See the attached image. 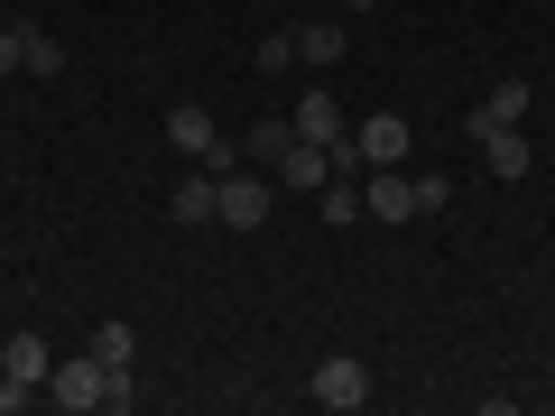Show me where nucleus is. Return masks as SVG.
I'll return each instance as SVG.
<instances>
[{
  "label": "nucleus",
  "instance_id": "12",
  "mask_svg": "<svg viewBox=\"0 0 555 416\" xmlns=\"http://www.w3.org/2000/svg\"><path fill=\"white\" fill-rule=\"evenodd\" d=\"M343 56V20H306L297 28V65H334Z\"/></svg>",
  "mask_w": 555,
  "mask_h": 416
},
{
  "label": "nucleus",
  "instance_id": "11",
  "mask_svg": "<svg viewBox=\"0 0 555 416\" xmlns=\"http://www.w3.org/2000/svg\"><path fill=\"white\" fill-rule=\"evenodd\" d=\"M20 75H65V47L47 28H28V20H20Z\"/></svg>",
  "mask_w": 555,
  "mask_h": 416
},
{
  "label": "nucleus",
  "instance_id": "18",
  "mask_svg": "<svg viewBox=\"0 0 555 416\" xmlns=\"http://www.w3.org/2000/svg\"><path fill=\"white\" fill-rule=\"evenodd\" d=\"M444 204H454V177H436V167H426V177H416V213H444Z\"/></svg>",
  "mask_w": 555,
  "mask_h": 416
},
{
  "label": "nucleus",
  "instance_id": "20",
  "mask_svg": "<svg viewBox=\"0 0 555 416\" xmlns=\"http://www.w3.org/2000/svg\"><path fill=\"white\" fill-rule=\"evenodd\" d=\"M343 10H352V20H361V10H379V0H343Z\"/></svg>",
  "mask_w": 555,
  "mask_h": 416
},
{
  "label": "nucleus",
  "instance_id": "17",
  "mask_svg": "<svg viewBox=\"0 0 555 416\" xmlns=\"http://www.w3.org/2000/svg\"><path fill=\"white\" fill-rule=\"evenodd\" d=\"M361 213V195H352V177H324V222H352Z\"/></svg>",
  "mask_w": 555,
  "mask_h": 416
},
{
  "label": "nucleus",
  "instance_id": "13",
  "mask_svg": "<svg viewBox=\"0 0 555 416\" xmlns=\"http://www.w3.org/2000/svg\"><path fill=\"white\" fill-rule=\"evenodd\" d=\"M167 213H177V222H214V177H177Z\"/></svg>",
  "mask_w": 555,
  "mask_h": 416
},
{
  "label": "nucleus",
  "instance_id": "19",
  "mask_svg": "<svg viewBox=\"0 0 555 416\" xmlns=\"http://www.w3.org/2000/svg\"><path fill=\"white\" fill-rule=\"evenodd\" d=\"M0 75H20V20H0Z\"/></svg>",
  "mask_w": 555,
  "mask_h": 416
},
{
  "label": "nucleus",
  "instance_id": "14",
  "mask_svg": "<svg viewBox=\"0 0 555 416\" xmlns=\"http://www.w3.org/2000/svg\"><path fill=\"white\" fill-rule=\"evenodd\" d=\"M287 139H297V120H259V130L241 139V158H250V167H278V148H287Z\"/></svg>",
  "mask_w": 555,
  "mask_h": 416
},
{
  "label": "nucleus",
  "instance_id": "10",
  "mask_svg": "<svg viewBox=\"0 0 555 416\" xmlns=\"http://www.w3.org/2000/svg\"><path fill=\"white\" fill-rule=\"evenodd\" d=\"M343 130H352V120H343L334 93H297V139H324V148H334Z\"/></svg>",
  "mask_w": 555,
  "mask_h": 416
},
{
  "label": "nucleus",
  "instance_id": "5",
  "mask_svg": "<svg viewBox=\"0 0 555 416\" xmlns=\"http://www.w3.org/2000/svg\"><path fill=\"white\" fill-rule=\"evenodd\" d=\"M361 213H371V222H416V177H408V167H371Z\"/></svg>",
  "mask_w": 555,
  "mask_h": 416
},
{
  "label": "nucleus",
  "instance_id": "2",
  "mask_svg": "<svg viewBox=\"0 0 555 416\" xmlns=\"http://www.w3.org/2000/svg\"><path fill=\"white\" fill-rule=\"evenodd\" d=\"M214 222L222 232H259L269 222V177L259 167H222L214 177Z\"/></svg>",
  "mask_w": 555,
  "mask_h": 416
},
{
  "label": "nucleus",
  "instance_id": "3",
  "mask_svg": "<svg viewBox=\"0 0 555 416\" xmlns=\"http://www.w3.org/2000/svg\"><path fill=\"white\" fill-rule=\"evenodd\" d=\"M306 398H315L324 416H352V407H371V370H361L352 352H334V361H315V379H306Z\"/></svg>",
  "mask_w": 555,
  "mask_h": 416
},
{
  "label": "nucleus",
  "instance_id": "9",
  "mask_svg": "<svg viewBox=\"0 0 555 416\" xmlns=\"http://www.w3.org/2000/svg\"><path fill=\"white\" fill-rule=\"evenodd\" d=\"M518 120H528V83H500V93H481V102H473V139L518 130Z\"/></svg>",
  "mask_w": 555,
  "mask_h": 416
},
{
  "label": "nucleus",
  "instance_id": "8",
  "mask_svg": "<svg viewBox=\"0 0 555 416\" xmlns=\"http://www.w3.org/2000/svg\"><path fill=\"white\" fill-rule=\"evenodd\" d=\"M481 167H491L500 185L537 177V148H528V130H491V139H481Z\"/></svg>",
  "mask_w": 555,
  "mask_h": 416
},
{
  "label": "nucleus",
  "instance_id": "16",
  "mask_svg": "<svg viewBox=\"0 0 555 416\" xmlns=\"http://www.w3.org/2000/svg\"><path fill=\"white\" fill-rule=\"evenodd\" d=\"M287 65H297V28H269L259 38V75H287Z\"/></svg>",
  "mask_w": 555,
  "mask_h": 416
},
{
  "label": "nucleus",
  "instance_id": "4",
  "mask_svg": "<svg viewBox=\"0 0 555 416\" xmlns=\"http://www.w3.org/2000/svg\"><path fill=\"white\" fill-rule=\"evenodd\" d=\"M167 148H177V158H204V167H232V148H222V130H214L204 102H177V112H167Z\"/></svg>",
  "mask_w": 555,
  "mask_h": 416
},
{
  "label": "nucleus",
  "instance_id": "6",
  "mask_svg": "<svg viewBox=\"0 0 555 416\" xmlns=\"http://www.w3.org/2000/svg\"><path fill=\"white\" fill-rule=\"evenodd\" d=\"M352 148H361V167H408V120L398 112H371L352 130Z\"/></svg>",
  "mask_w": 555,
  "mask_h": 416
},
{
  "label": "nucleus",
  "instance_id": "7",
  "mask_svg": "<svg viewBox=\"0 0 555 416\" xmlns=\"http://www.w3.org/2000/svg\"><path fill=\"white\" fill-rule=\"evenodd\" d=\"M324 177H334V148H324V139H287V148H278V185L324 195Z\"/></svg>",
  "mask_w": 555,
  "mask_h": 416
},
{
  "label": "nucleus",
  "instance_id": "1",
  "mask_svg": "<svg viewBox=\"0 0 555 416\" xmlns=\"http://www.w3.org/2000/svg\"><path fill=\"white\" fill-rule=\"evenodd\" d=\"M47 370H56L47 334H10V342H0V416H20L28 398L47 389Z\"/></svg>",
  "mask_w": 555,
  "mask_h": 416
},
{
  "label": "nucleus",
  "instance_id": "15",
  "mask_svg": "<svg viewBox=\"0 0 555 416\" xmlns=\"http://www.w3.org/2000/svg\"><path fill=\"white\" fill-rule=\"evenodd\" d=\"M93 361H112V370H130V361H139V334H130V324H102V334H93Z\"/></svg>",
  "mask_w": 555,
  "mask_h": 416
}]
</instances>
